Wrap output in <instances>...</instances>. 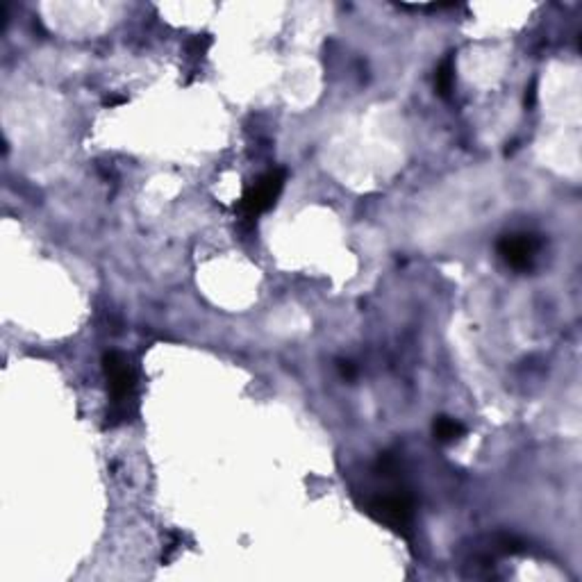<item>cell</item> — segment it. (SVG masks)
Segmentation results:
<instances>
[{"label": "cell", "instance_id": "cell-1", "mask_svg": "<svg viewBox=\"0 0 582 582\" xmlns=\"http://www.w3.org/2000/svg\"><path fill=\"white\" fill-rule=\"evenodd\" d=\"M371 516H376L380 523L393 528L400 535H410L414 521V503L412 496L405 492H391L376 496L369 503Z\"/></svg>", "mask_w": 582, "mask_h": 582}, {"label": "cell", "instance_id": "cell-2", "mask_svg": "<svg viewBox=\"0 0 582 582\" xmlns=\"http://www.w3.org/2000/svg\"><path fill=\"white\" fill-rule=\"evenodd\" d=\"M285 171H268L262 178H257L251 186L246 189L242 203H239V212L244 218H257L266 210H271L275 205L280 191L285 186Z\"/></svg>", "mask_w": 582, "mask_h": 582}, {"label": "cell", "instance_id": "cell-3", "mask_svg": "<svg viewBox=\"0 0 582 582\" xmlns=\"http://www.w3.org/2000/svg\"><path fill=\"white\" fill-rule=\"evenodd\" d=\"M102 371H105L114 403H123L132 398L134 387H137V378H134L130 362L123 357L121 352H107V355L102 357Z\"/></svg>", "mask_w": 582, "mask_h": 582}, {"label": "cell", "instance_id": "cell-4", "mask_svg": "<svg viewBox=\"0 0 582 582\" xmlns=\"http://www.w3.org/2000/svg\"><path fill=\"white\" fill-rule=\"evenodd\" d=\"M537 251H539V242L533 234H505L501 242H498V253L503 255V259L509 266L518 268V271L533 266Z\"/></svg>", "mask_w": 582, "mask_h": 582}, {"label": "cell", "instance_id": "cell-5", "mask_svg": "<svg viewBox=\"0 0 582 582\" xmlns=\"http://www.w3.org/2000/svg\"><path fill=\"white\" fill-rule=\"evenodd\" d=\"M432 434L436 441L441 444H453L464 434V425L451 417H436L432 423Z\"/></svg>", "mask_w": 582, "mask_h": 582}, {"label": "cell", "instance_id": "cell-6", "mask_svg": "<svg viewBox=\"0 0 582 582\" xmlns=\"http://www.w3.org/2000/svg\"><path fill=\"white\" fill-rule=\"evenodd\" d=\"M453 85H455V66H453V59H444L441 66L436 69V91H439V96L449 98L451 91H453Z\"/></svg>", "mask_w": 582, "mask_h": 582}, {"label": "cell", "instance_id": "cell-7", "mask_svg": "<svg viewBox=\"0 0 582 582\" xmlns=\"http://www.w3.org/2000/svg\"><path fill=\"white\" fill-rule=\"evenodd\" d=\"M210 46H212V39L207 37V35H203V37L198 35V37H194V39L189 41V50H191L194 55H203Z\"/></svg>", "mask_w": 582, "mask_h": 582}, {"label": "cell", "instance_id": "cell-8", "mask_svg": "<svg viewBox=\"0 0 582 582\" xmlns=\"http://www.w3.org/2000/svg\"><path fill=\"white\" fill-rule=\"evenodd\" d=\"M339 373H341L344 378L352 380V378H355V367H352L350 362H339Z\"/></svg>", "mask_w": 582, "mask_h": 582}, {"label": "cell", "instance_id": "cell-9", "mask_svg": "<svg viewBox=\"0 0 582 582\" xmlns=\"http://www.w3.org/2000/svg\"><path fill=\"white\" fill-rule=\"evenodd\" d=\"M535 98H537V85L533 82L530 89H525V107H533L535 105Z\"/></svg>", "mask_w": 582, "mask_h": 582}, {"label": "cell", "instance_id": "cell-10", "mask_svg": "<svg viewBox=\"0 0 582 582\" xmlns=\"http://www.w3.org/2000/svg\"><path fill=\"white\" fill-rule=\"evenodd\" d=\"M128 98L126 96H107L105 98V107H114V105H123Z\"/></svg>", "mask_w": 582, "mask_h": 582}]
</instances>
